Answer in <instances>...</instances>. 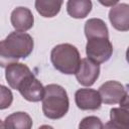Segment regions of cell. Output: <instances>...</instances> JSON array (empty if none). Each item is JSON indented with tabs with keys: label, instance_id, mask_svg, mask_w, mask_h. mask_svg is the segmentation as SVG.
Returning a JSON list of instances; mask_svg holds the SVG:
<instances>
[{
	"label": "cell",
	"instance_id": "cell-12",
	"mask_svg": "<svg viewBox=\"0 0 129 129\" xmlns=\"http://www.w3.org/2000/svg\"><path fill=\"white\" fill-rule=\"evenodd\" d=\"M32 126L30 116L25 112H15L5 118L1 124L2 128H16V129H29Z\"/></svg>",
	"mask_w": 129,
	"mask_h": 129
},
{
	"label": "cell",
	"instance_id": "cell-1",
	"mask_svg": "<svg viewBox=\"0 0 129 129\" xmlns=\"http://www.w3.org/2000/svg\"><path fill=\"white\" fill-rule=\"evenodd\" d=\"M33 39L24 31H14L0 43V62L2 67L19 58L27 57L33 49Z\"/></svg>",
	"mask_w": 129,
	"mask_h": 129
},
{
	"label": "cell",
	"instance_id": "cell-14",
	"mask_svg": "<svg viewBox=\"0 0 129 129\" xmlns=\"http://www.w3.org/2000/svg\"><path fill=\"white\" fill-rule=\"evenodd\" d=\"M92 10L91 0H69L67 11L73 18H85Z\"/></svg>",
	"mask_w": 129,
	"mask_h": 129
},
{
	"label": "cell",
	"instance_id": "cell-10",
	"mask_svg": "<svg viewBox=\"0 0 129 129\" xmlns=\"http://www.w3.org/2000/svg\"><path fill=\"white\" fill-rule=\"evenodd\" d=\"M109 19L112 26L119 31L129 30V5L121 3L113 6L109 11Z\"/></svg>",
	"mask_w": 129,
	"mask_h": 129
},
{
	"label": "cell",
	"instance_id": "cell-2",
	"mask_svg": "<svg viewBox=\"0 0 129 129\" xmlns=\"http://www.w3.org/2000/svg\"><path fill=\"white\" fill-rule=\"evenodd\" d=\"M69 97L66 90L56 84L45 87L42 99V111L48 119L56 120L63 117L69 111Z\"/></svg>",
	"mask_w": 129,
	"mask_h": 129
},
{
	"label": "cell",
	"instance_id": "cell-7",
	"mask_svg": "<svg viewBox=\"0 0 129 129\" xmlns=\"http://www.w3.org/2000/svg\"><path fill=\"white\" fill-rule=\"evenodd\" d=\"M99 93L102 102L108 105L120 104V102L127 95L123 85L117 81H108L99 88Z\"/></svg>",
	"mask_w": 129,
	"mask_h": 129
},
{
	"label": "cell",
	"instance_id": "cell-11",
	"mask_svg": "<svg viewBox=\"0 0 129 129\" xmlns=\"http://www.w3.org/2000/svg\"><path fill=\"white\" fill-rule=\"evenodd\" d=\"M11 24L17 31H26L33 26L34 17L26 7H16L11 13Z\"/></svg>",
	"mask_w": 129,
	"mask_h": 129
},
{
	"label": "cell",
	"instance_id": "cell-6",
	"mask_svg": "<svg viewBox=\"0 0 129 129\" xmlns=\"http://www.w3.org/2000/svg\"><path fill=\"white\" fill-rule=\"evenodd\" d=\"M31 75L32 73L29 68L21 62L12 61L5 68V78L7 80V83L14 90H18L23 81Z\"/></svg>",
	"mask_w": 129,
	"mask_h": 129
},
{
	"label": "cell",
	"instance_id": "cell-3",
	"mask_svg": "<svg viewBox=\"0 0 129 129\" xmlns=\"http://www.w3.org/2000/svg\"><path fill=\"white\" fill-rule=\"evenodd\" d=\"M50 60L57 71L66 75L76 74L80 62V52L78 48L70 43H61L54 46L50 52Z\"/></svg>",
	"mask_w": 129,
	"mask_h": 129
},
{
	"label": "cell",
	"instance_id": "cell-18",
	"mask_svg": "<svg viewBox=\"0 0 129 129\" xmlns=\"http://www.w3.org/2000/svg\"><path fill=\"white\" fill-rule=\"evenodd\" d=\"M0 93H1V98H0V109H5L8 108L13 100V96L12 93L9 89H7L4 86L0 87Z\"/></svg>",
	"mask_w": 129,
	"mask_h": 129
},
{
	"label": "cell",
	"instance_id": "cell-5",
	"mask_svg": "<svg viewBox=\"0 0 129 129\" xmlns=\"http://www.w3.org/2000/svg\"><path fill=\"white\" fill-rule=\"evenodd\" d=\"M75 75L78 82L81 85L85 87H90L99 78V75H100L99 63L93 61L89 57L83 58L81 59L79 69Z\"/></svg>",
	"mask_w": 129,
	"mask_h": 129
},
{
	"label": "cell",
	"instance_id": "cell-20",
	"mask_svg": "<svg viewBox=\"0 0 129 129\" xmlns=\"http://www.w3.org/2000/svg\"><path fill=\"white\" fill-rule=\"evenodd\" d=\"M120 107L126 109L127 111H129V95H126L124 97V99L120 102Z\"/></svg>",
	"mask_w": 129,
	"mask_h": 129
},
{
	"label": "cell",
	"instance_id": "cell-8",
	"mask_svg": "<svg viewBox=\"0 0 129 129\" xmlns=\"http://www.w3.org/2000/svg\"><path fill=\"white\" fill-rule=\"evenodd\" d=\"M18 91L25 100L29 102H38L43 99L45 88L32 74L23 81L19 86Z\"/></svg>",
	"mask_w": 129,
	"mask_h": 129
},
{
	"label": "cell",
	"instance_id": "cell-16",
	"mask_svg": "<svg viewBox=\"0 0 129 129\" xmlns=\"http://www.w3.org/2000/svg\"><path fill=\"white\" fill-rule=\"evenodd\" d=\"M63 0H35V9L42 17L55 16L62 5Z\"/></svg>",
	"mask_w": 129,
	"mask_h": 129
},
{
	"label": "cell",
	"instance_id": "cell-21",
	"mask_svg": "<svg viewBox=\"0 0 129 129\" xmlns=\"http://www.w3.org/2000/svg\"><path fill=\"white\" fill-rule=\"evenodd\" d=\"M126 59H127V61L129 63V47L127 48V51H126Z\"/></svg>",
	"mask_w": 129,
	"mask_h": 129
},
{
	"label": "cell",
	"instance_id": "cell-19",
	"mask_svg": "<svg viewBox=\"0 0 129 129\" xmlns=\"http://www.w3.org/2000/svg\"><path fill=\"white\" fill-rule=\"evenodd\" d=\"M102 5L106 6V7H110V6H114L115 4H117L119 2V0H98Z\"/></svg>",
	"mask_w": 129,
	"mask_h": 129
},
{
	"label": "cell",
	"instance_id": "cell-4",
	"mask_svg": "<svg viewBox=\"0 0 129 129\" xmlns=\"http://www.w3.org/2000/svg\"><path fill=\"white\" fill-rule=\"evenodd\" d=\"M113 52V45L109 37H92L88 39L86 45L87 56L97 63L107 61Z\"/></svg>",
	"mask_w": 129,
	"mask_h": 129
},
{
	"label": "cell",
	"instance_id": "cell-15",
	"mask_svg": "<svg viewBox=\"0 0 129 129\" xmlns=\"http://www.w3.org/2000/svg\"><path fill=\"white\" fill-rule=\"evenodd\" d=\"M85 34L87 39L92 37H109L106 23L99 18H91L85 24Z\"/></svg>",
	"mask_w": 129,
	"mask_h": 129
},
{
	"label": "cell",
	"instance_id": "cell-17",
	"mask_svg": "<svg viewBox=\"0 0 129 129\" xmlns=\"http://www.w3.org/2000/svg\"><path fill=\"white\" fill-rule=\"evenodd\" d=\"M80 128H84V129H87V128H94V129H102L104 127L102 121L96 117V116H89V117H86L84 118L80 125H79Z\"/></svg>",
	"mask_w": 129,
	"mask_h": 129
},
{
	"label": "cell",
	"instance_id": "cell-9",
	"mask_svg": "<svg viewBox=\"0 0 129 129\" xmlns=\"http://www.w3.org/2000/svg\"><path fill=\"white\" fill-rule=\"evenodd\" d=\"M75 101L81 110H97L101 107L102 98L99 91L93 89H80L75 94Z\"/></svg>",
	"mask_w": 129,
	"mask_h": 129
},
{
	"label": "cell",
	"instance_id": "cell-13",
	"mask_svg": "<svg viewBox=\"0 0 129 129\" xmlns=\"http://www.w3.org/2000/svg\"><path fill=\"white\" fill-rule=\"evenodd\" d=\"M107 128H129V111L120 107L113 108L110 111V121L105 125Z\"/></svg>",
	"mask_w": 129,
	"mask_h": 129
}]
</instances>
